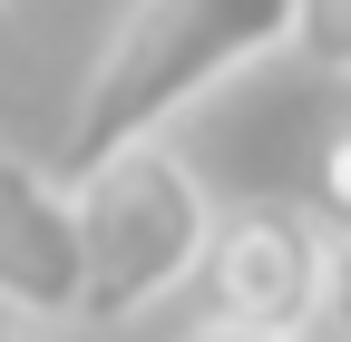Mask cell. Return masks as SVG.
<instances>
[{
  "instance_id": "6da1fadb",
  "label": "cell",
  "mask_w": 351,
  "mask_h": 342,
  "mask_svg": "<svg viewBox=\"0 0 351 342\" xmlns=\"http://www.w3.org/2000/svg\"><path fill=\"white\" fill-rule=\"evenodd\" d=\"M293 10L302 0H127L78 78V98H69L49 166L88 176L117 147L176 137V117H195L215 89H234L244 69L293 49Z\"/></svg>"
},
{
  "instance_id": "7a4b0ae2",
  "label": "cell",
  "mask_w": 351,
  "mask_h": 342,
  "mask_svg": "<svg viewBox=\"0 0 351 342\" xmlns=\"http://www.w3.org/2000/svg\"><path fill=\"white\" fill-rule=\"evenodd\" d=\"M78 186V244H88V313L78 332H137L147 313H166L176 293L205 274L215 244V186L195 176V157L176 137L117 147L108 166H88Z\"/></svg>"
},
{
  "instance_id": "3957f363",
  "label": "cell",
  "mask_w": 351,
  "mask_h": 342,
  "mask_svg": "<svg viewBox=\"0 0 351 342\" xmlns=\"http://www.w3.org/2000/svg\"><path fill=\"white\" fill-rule=\"evenodd\" d=\"M205 323H254V332H322V293H332V225L313 205L283 196H244L215 216L205 244Z\"/></svg>"
},
{
  "instance_id": "277c9868",
  "label": "cell",
  "mask_w": 351,
  "mask_h": 342,
  "mask_svg": "<svg viewBox=\"0 0 351 342\" xmlns=\"http://www.w3.org/2000/svg\"><path fill=\"white\" fill-rule=\"evenodd\" d=\"M78 313H88L78 186L49 157L0 147V323L10 332H78Z\"/></svg>"
},
{
  "instance_id": "5b68a950",
  "label": "cell",
  "mask_w": 351,
  "mask_h": 342,
  "mask_svg": "<svg viewBox=\"0 0 351 342\" xmlns=\"http://www.w3.org/2000/svg\"><path fill=\"white\" fill-rule=\"evenodd\" d=\"M293 59L313 78H351V0H302L293 10Z\"/></svg>"
},
{
  "instance_id": "8992f818",
  "label": "cell",
  "mask_w": 351,
  "mask_h": 342,
  "mask_svg": "<svg viewBox=\"0 0 351 342\" xmlns=\"http://www.w3.org/2000/svg\"><path fill=\"white\" fill-rule=\"evenodd\" d=\"M313 216L332 225V235H351V117L322 137V157H313Z\"/></svg>"
},
{
  "instance_id": "52a82bcc",
  "label": "cell",
  "mask_w": 351,
  "mask_h": 342,
  "mask_svg": "<svg viewBox=\"0 0 351 342\" xmlns=\"http://www.w3.org/2000/svg\"><path fill=\"white\" fill-rule=\"evenodd\" d=\"M322 332L351 342V235H332V293H322Z\"/></svg>"
},
{
  "instance_id": "ba28073f",
  "label": "cell",
  "mask_w": 351,
  "mask_h": 342,
  "mask_svg": "<svg viewBox=\"0 0 351 342\" xmlns=\"http://www.w3.org/2000/svg\"><path fill=\"white\" fill-rule=\"evenodd\" d=\"M186 342H313V332H254V323H195Z\"/></svg>"
},
{
  "instance_id": "9c48e42d",
  "label": "cell",
  "mask_w": 351,
  "mask_h": 342,
  "mask_svg": "<svg viewBox=\"0 0 351 342\" xmlns=\"http://www.w3.org/2000/svg\"><path fill=\"white\" fill-rule=\"evenodd\" d=\"M0 342H59V332H0Z\"/></svg>"
},
{
  "instance_id": "30bf717a",
  "label": "cell",
  "mask_w": 351,
  "mask_h": 342,
  "mask_svg": "<svg viewBox=\"0 0 351 342\" xmlns=\"http://www.w3.org/2000/svg\"><path fill=\"white\" fill-rule=\"evenodd\" d=\"M0 332H10V323H0Z\"/></svg>"
}]
</instances>
